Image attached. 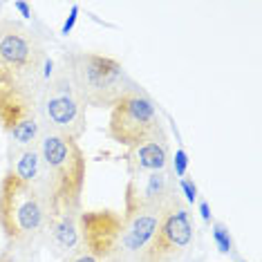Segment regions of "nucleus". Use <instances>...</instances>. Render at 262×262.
<instances>
[{
	"label": "nucleus",
	"mask_w": 262,
	"mask_h": 262,
	"mask_svg": "<svg viewBox=\"0 0 262 262\" xmlns=\"http://www.w3.org/2000/svg\"><path fill=\"white\" fill-rule=\"evenodd\" d=\"M126 166L130 180H137L139 175H150V172H162L170 166V148L168 137L162 130L150 137L144 144L130 148L126 155Z\"/></svg>",
	"instance_id": "obj_11"
},
{
	"label": "nucleus",
	"mask_w": 262,
	"mask_h": 262,
	"mask_svg": "<svg viewBox=\"0 0 262 262\" xmlns=\"http://www.w3.org/2000/svg\"><path fill=\"white\" fill-rule=\"evenodd\" d=\"M0 7H3V3H0Z\"/></svg>",
	"instance_id": "obj_21"
},
{
	"label": "nucleus",
	"mask_w": 262,
	"mask_h": 262,
	"mask_svg": "<svg viewBox=\"0 0 262 262\" xmlns=\"http://www.w3.org/2000/svg\"><path fill=\"white\" fill-rule=\"evenodd\" d=\"M162 130L164 126L157 103L139 85L119 99L117 105L110 110L108 135L112 141H117L119 146H126L128 150L144 144Z\"/></svg>",
	"instance_id": "obj_6"
},
{
	"label": "nucleus",
	"mask_w": 262,
	"mask_h": 262,
	"mask_svg": "<svg viewBox=\"0 0 262 262\" xmlns=\"http://www.w3.org/2000/svg\"><path fill=\"white\" fill-rule=\"evenodd\" d=\"M213 240H215L220 253H233L235 244H233V237H231V231L226 224L213 222Z\"/></svg>",
	"instance_id": "obj_14"
},
{
	"label": "nucleus",
	"mask_w": 262,
	"mask_h": 262,
	"mask_svg": "<svg viewBox=\"0 0 262 262\" xmlns=\"http://www.w3.org/2000/svg\"><path fill=\"white\" fill-rule=\"evenodd\" d=\"M47 54L38 34L18 20H0V85L40 88Z\"/></svg>",
	"instance_id": "obj_4"
},
{
	"label": "nucleus",
	"mask_w": 262,
	"mask_h": 262,
	"mask_svg": "<svg viewBox=\"0 0 262 262\" xmlns=\"http://www.w3.org/2000/svg\"><path fill=\"white\" fill-rule=\"evenodd\" d=\"M76 224H79L81 249L94 255L99 262H119V258L128 255L126 229H123V217L119 213L110 208L81 211Z\"/></svg>",
	"instance_id": "obj_8"
},
{
	"label": "nucleus",
	"mask_w": 262,
	"mask_h": 262,
	"mask_svg": "<svg viewBox=\"0 0 262 262\" xmlns=\"http://www.w3.org/2000/svg\"><path fill=\"white\" fill-rule=\"evenodd\" d=\"M14 9L20 11L23 18H32V7H29L27 3H23V0H18V3H14Z\"/></svg>",
	"instance_id": "obj_20"
},
{
	"label": "nucleus",
	"mask_w": 262,
	"mask_h": 262,
	"mask_svg": "<svg viewBox=\"0 0 262 262\" xmlns=\"http://www.w3.org/2000/svg\"><path fill=\"white\" fill-rule=\"evenodd\" d=\"M139 188H141V195H144L150 204L159 206L162 211L170 204V200L175 198V188L170 186V177H168V172H166V170L146 175L144 186L139 184Z\"/></svg>",
	"instance_id": "obj_13"
},
{
	"label": "nucleus",
	"mask_w": 262,
	"mask_h": 262,
	"mask_svg": "<svg viewBox=\"0 0 262 262\" xmlns=\"http://www.w3.org/2000/svg\"><path fill=\"white\" fill-rule=\"evenodd\" d=\"M162 208L150 204L141 195L139 182L128 180L126 198H123V229H126V251L128 255H139L152 240L162 220Z\"/></svg>",
	"instance_id": "obj_10"
},
{
	"label": "nucleus",
	"mask_w": 262,
	"mask_h": 262,
	"mask_svg": "<svg viewBox=\"0 0 262 262\" xmlns=\"http://www.w3.org/2000/svg\"><path fill=\"white\" fill-rule=\"evenodd\" d=\"M63 262H99V260L94 258V255H90L88 251H83V249L79 247V249H76V251L70 253V255H68V258H65Z\"/></svg>",
	"instance_id": "obj_18"
},
{
	"label": "nucleus",
	"mask_w": 262,
	"mask_h": 262,
	"mask_svg": "<svg viewBox=\"0 0 262 262\" xmlns=\"http://www.w3.org/2000/svg\"><path fill=\"white\" fill-rule=\"evenodd\" d=\"M63 65L85 108L112 110L119 99L137 88L126 68L112 56L74 50L63 54Z\"/></svg>",
	"instance_id": "obj_2"
},
{
	"label": "nucleus",
	"mask_w": 262,
	"mask_h": 262,
	"mask_svg": "<svg viewBox=\"0 0 262 262\" xmlns=\"http://www.w3.org/2000/svg\"><path fill=\"white\" fill-rule=\"evenodd\" d=\"M240 262H244V260H240Z\"/></svg>",
	"instance_id": "obj_22"
},
{
	"label": "nucleus",
	"mask_w": 262,
	"mask_h": 262,
	"mask_svg": "<svg viewBox=\"0 0 262 262\" xmlns=\"http://www.w3.org/2000/svg\"><path fill=\"white\" fill-rule=\"evenodd\" d=\"M180 190L184 193V198H186L188 204H193V202L200 200V190L195 186V182L190 180V177H182L180 180Z\"/></svg>",
	"instance_id": "obj_16"
},
{
	"label": "nucleus",
	"mask_w": 262,
	"mask_h": 262,
	"mask_svg": "<svg viewBox=\"0 0 262 262\" xmlns=\"http://www.w3.org/2000/svg\"><path fill=\"white\" fill-rule=\"evenodd\" d=\"M38 90L32 85H0V128L14 148H32L43 135Z\"/></svg>",
	"instance_id": "obj_7"
},
{
	"label": "nucleus",
	"mask_w": 262,
	"mask_h": 262,
	"mask_svg": "<svg viewBox=\"0 0 262 262\" xmlns=\"http://www.w3.org/2000/svg\"><path fill=\"white\" fill-rule=\"evenodd\" d=\"M36 148L43 164L45 188L54 208V217L61 213L79 215L88 172V159L79 141L45 128Z\"/></svg>",
	"instance_id": "obj_1"
},
{
	"label": "nucleus",
	"mask_w": 262,
	"mask_h": 262,
	"mask_svg": "<svg viewBox=\"0 0 262 262\" xmlns=\"http://www.w3.org/2000/svg\"><path fill=\"white\" fill-rule=\"evenodd\" d=\"M54 211L43 193L7 168L0 180V229L11 244H34L47 231Z\"/></svg>",
	"instance_id": "obj_3"
},
{
	"label": "nucleus",
	"mask_w": 262,
	"mask_h": 262,
	"mask_svg": "<svg viewBox=\"0 0 262 262\" xmlns=\"http://www.w3.org/2000/svg\"><path fill=\"white\" fill-rule=\"evenodd\" d=\"M193 233L195 229L188 206L175 195L170 204L164 208L152 240L137 258H139V262H172L190 247Z\"/></svg>",
	"instance_id": "obj_9"
},
{
	"label": "nucleus",
	"mask_w": 262,
	"mask_h": 262,
	"mask_svg": "<svg viewBox=\"0 0 262 262\" xmlns=\"http://www.w3.org/2000/svg\"><path fill=\"white\" fill-rule=\"evenodd\" d=\"M38 110H40V119H43V126L47 130H54V133L65 135L74 141H79L83 133H85L88 108L81 101L79 92H76L63 61L54 63V70L40 83Z\"/></svg>",
	"instance_id": "obj_5"
},
{
	"label": "nucleus",
	"mask_w": 262,
	"mask_h": 262,
	"mask_svg": "<svg viewBox=\"0 0 262 262\" xmlns=\"http://www.w3.org/2000/svg\"><path fill=\"white\" fill-rule=\"evenodd\" d=\"M79 5H72V7H70V16L68 18H65V23H63V29H61V34L63 36H68L70 32H72L74 29V25H76V18H79Z\"/></svg>",
	"instance_id": "obj_17"
},
{
	"label": "nucleus",
	"mask_w": 262,
	"mask_h": 262,
	"mask_svg": "<svg viewBox=\"0 0 262 262\" xmlns=\"http://www.w3.org/2000/svg\"><path fill=\"white\" fill-rule=\"evenodd\" d=\"M76 217L79 215H72V213H61V215L52 217L50 231L52 240L58 249H65V251H74V249L81 247V240H79V224H76Z\"/></svg>",
	"instance_id": "obj_12"
},
{
	"label": "nucleus",
	"mask_w": 262,
	"mask_h": 262,
	"mask_svg": "<svg viewBox=\"0 0 262 262\" xmlns=\"http://www.w3.org/2000/svg\"><path fill=\"white\" fill-rule=\"evenodd\" d=\"M198 204H200L202 220H204L206 224H211V208H208V202H206V200H198Z\"/></svg>",
	"instance_id": "obj_19"
},
{
	"label": "nucleus",
	"mask_w": 262,
	"mask_h": 262,
	"mask_svg": "<svg viewBox=\"0 0 262 262\" xmlns=\"http://www.w3.org/2000/svg\"><path fill=\"white\" fill-rule=\"evenodd\" d=\"M172 170H175V175L180 177H186V172H188V152L184 150V148L180 146L175 150V159H172Z\"/></svg>",
	"instance_id": "obj_15"
}]
</instances>
